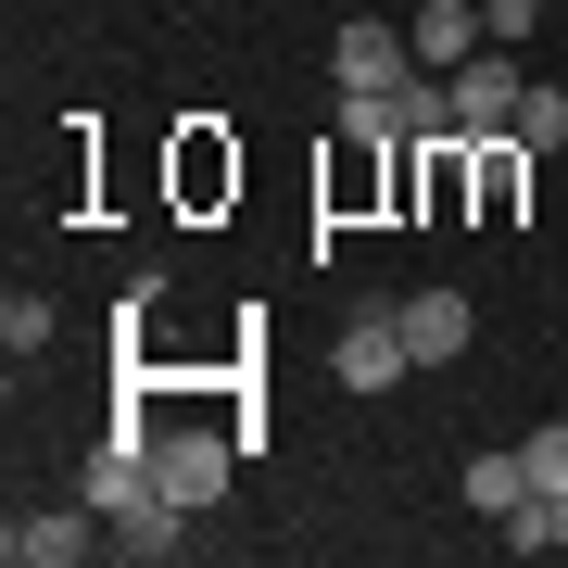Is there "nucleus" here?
I'll use <instances>...</instances> for the list:
<instances>
[{
	"label": "nucleus",
	"instance_id": "7",
	"mask_svg": "<svg viewBox=\"0 0 568 568\" xmlns=\"http://www.w3.org/2000/svg\"><path fill=\"white\" fill-rule=\"evenodd\" d=\"M178 544H190V506H178L164 480H140V493L114 506V556H178Z\"/></svg>",
	"mask_w": 568,
	"mask_h": 568
},
{
	"label": "nucleus",
	"instance_id": "10",
	"mask_svg": "<svg viewBox=\"0 0 568 568\" xmlns=\"http://www.w3.org/2000/svg\"><path fill=\"white\" fill-rule=\"evenodd\" d=\"M455 493H467V518H518V506H530V455H506V443L467 455V480H455Z\"/></svg>",
	"mask_w": 568,
	"mask_h": 568
},
{
	"label": "nucleus",
	"instance_id": "11",
	"mask_svg": "<svg viewBox=\"0 0 568 568\" xmlns=\"http://www.w3.org/2000/svg\"><path fill=\"white\" fill-rule=\"evenodd\" d=\"M39 342H51V291H26V278H13V291H0V354L26 366Z\"/></svg>",
	"mask_w": 568,
	"mask_h": 568
},
{
	"label": "nucleus",
	"instance_id": "2",
	"mask_svg": "<svg viewBox=\"0 0 568 568\" xmlns=\"http://www.w3.org/2000/svg\"><path fill=\"white\" fill-rule=\"evenodd\" d=\"M518 102H530V63H518L506 39L455 63V140H506V126H518Z\"/></svg>",
	"mask_w": 568,
	"mask_h": 568
},
{
	"label": "nucleus",
	"instance_id": "6",
	"mask_svg": "<svg viewBox=\"0 0 568 568\" xmlns=\"http://www.w3.org/2000/svg\"><path fill=\"white\" fill-rule=\"evenodd\" d=\"M518 164H544V152H518V140H467V203H480V227H518Z\"/></svg>",
	"mask_w": 568,
	"mask_h": 568
},
{
	"label": "nucleus",
	"instance_id": "15",
	"mask_svg": "<svg viewBox=\"0 0 568 568\" xmlns=\"http://www.w3.org/2000/svg\"><path fill=\"white\" fill-rule=\"evenodd\" d=\"M544 544H568V493H544Z\"/></svg>",
	"mask_w": 568,
	"mask_h": 568
},
{
	"label": "nucleus",
	"instance_id": "12",
	"mask_svg": "<svg viewBox=\"0 0 568 568\" xmlns=\"http://www.w3.org/2000/svg\"><path fill=\"white\" fill-rule=\"evenodd\" d=\"M506 140H518V152H556V140H568V89H544V77H530V102H518V126H506Z\"/></svg>",
	"mask_w": 568,
	"mask_h": 568
},
{
	"label": "nucleus",
	"instance_id": "4",
	"mask_svg": "<svg viewBox=\"0 0 568 568\" xmlns=\"http://www.w3.org/2000/svg\"><path fill=\"white\" fill-rule=\"evenodd\" d=\"M227 455H241V443H227V429H152V480L178 493L190 518H203L215 493H227Z\"/></svg>",
	"mask_w": 568,
	"mask_h": 568
},
{
	"label": "nucleus",
	"instance_id": "13",
	"mask_svg": "<svg viewBox=\"0 0 568 568\" xmlns=\"http://www.w3.org/2000/svg\"><path fill=\"white\" fill-rule=\"evenodd\" d=\"M518 455H530V493H568V417H556V429H530Z\"/></svg>",
	"mask_w": 568,
	"mask_h": 568
},
{
	"label": "nucleus",
	"instance_id": "5",
	"mask_svg": "<svg viewBox=\"0 0 568 568\" xmlns=\"http://www.w3.org/2000/svg\"><path fill=\"white\" fill-rule=\"evenodd\" d=\"M405 77H417L405 26H328V89H405Z\"/></svg>",
	"mask_w": 568,
	"mask_h": 568
},
{
	"label": "nucleus",
	"instance_id": "1",
	"mask_svg": "<svg viewBox=\"0 0 568 568\" xmlns=\"http://www.w3.org/2000/svg\"><path fill=\"white\" fill-rule=\"evenodd\" d=\"M405 366H417L405 304H354V316H342V342H328V379H342V392H392Z\"/></svg>",
	"mask_w": 568,
	"mask_h": 568
},
{
	"label": "nucleus",
	"instance_id": "8",
	"mask_svg": "<svg viewBox=\"0 0 568 568\" xmlns=\"http://www.w3.org/2000/svg\"><path fill=\"white\" fill-rule=\"evenodd\" d=\"M405 39H417V63H429V77H455L467 51H493V26H480V0H429Z\"/></svg>",
	"mask_w": 568,
	"mask_h": 568
},
{
	"label": "nucleus",
	"instance_id": "9",
	"mask_svg": "<svg viewBox=\"0 0 568 568\" xmlns=\"http://www.w3.org/2000/svg\"><path fill=\"white\" fill-rule=\"evenodd\" d=\"M467 328H480V316H467V291H405V342H417V366H455Z\"/></svg>",
	"mask_w": 568,
	"mask_h": 568
},
{
	"label": "nucleus",
	"instance_id": "3",
	"mask_svg": "<svg viewBox=\"0 0 568 568\" xmlns=\"http://www.w3.org/2000/svg\"><path fill=\"white\" fill-rule=\"evenodd\" d=\"M102 544H114V518L89 506V493H77V506H39V518H13V530H0V556H13V568H89Z\"/></svg>",
	"mask_w": 568,
	"mask_h": 568
},
{
	"label": "nucleus",
	"instance_id": "16",
	"mask_svg": "<svg viewBox=\"0 0 568 568\" xmlns=\"http://www.w3.org/2000/svg\"><path fill=\"white\" fill-rule=\"evenodd\" d=\"M178 13H203V0H178Z\"/></svg>",
	"mask_w": 568,
	"mask_h": 568
},
{
	"label": "nucleus",
	"instance_id": "14",
	"mask_svg": "<svg viewBox=\"0 0 568 568\" xmlns=\"http://www.w3.org/2000/svg\"><path fill=\"white\" fill-rule=\"evenodd\" d=\"M480 26H493L506 51H530V26H544V0H480Z\"/></svg>",
	"mask_w": 568,
	"mask_h": 568
}]
</instances>
